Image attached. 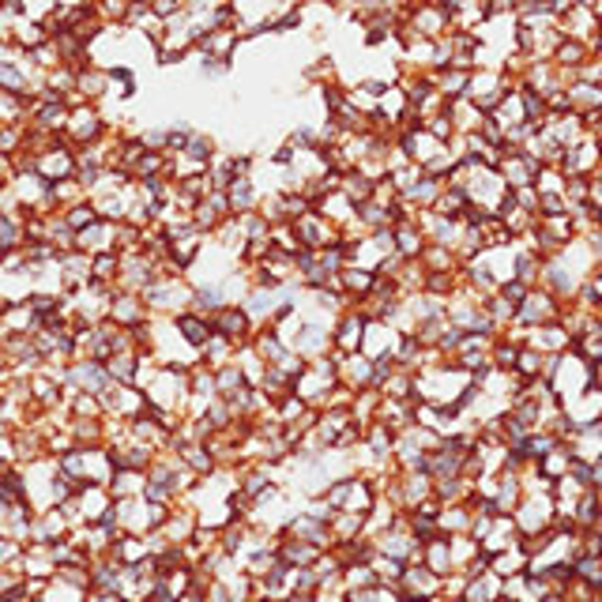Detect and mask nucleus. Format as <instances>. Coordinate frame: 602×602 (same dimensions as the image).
Wrapping results in <instances>:
<instances>
[{"instance_id": "21", "label": "nucleus", "mask_w": 602, "mask_h": 602, "mask_svg": "<svg viewBox=\"0 0 602 602\" xmlns=\"http://www.w3.org/2000/svg\"><path fill=\"white\" fill-rule=\"evenodd\" d=\"M441 192H444V178H433V173L422 170V178H418L407 192H399V199H403V204H411L414 211H425V208H437Z\"/></svg>"}, {"instance_id": "37", "label": "nucleus", "mask_w": 602, "mask_h": 602, "mask_svg": "<svg viewBox=\"0 0 602 602\" xmlns=\"http://www.w3.org/2000/svg\"><path fill=\"white\" fill-rule=\"evenodd\" d=\"M527 554L519 549V542L516 546H509V549H500V554H493V572L500 576V580H509V576H516V572H527Z\"/></svg>"}, {"instance_id": "57", "label": "nucleus", "mask_w": 602, "mask_h": 602, "mask_svg": "<svg viewBox=\"0 0 602 602\" xmlns=\"http://www.w3.org/2000/svg\"><path fill=\"white\" fill-rule=\"evenodd\" d=\"M178 602H208V598L199 591H185V595H178Z\"/></svg>"}, {"instance_id": "45", "label": "nucleus", "mask_w": 602, "mask_h": 602, "mask_svg": "<svg viewBox=\"0 0 602 602\" xmlns=\"http://www.w3.org/2000/svg\"><path fill=\"white\" fill-rule=\"evenodd\" d=\"M565 199H568V211L587 204L591 199V178H584V173H565Z\"/></svg>"}, {"instance_id": "46", "label": "nucleus", "mask_w": 602, "mask_h": 602, "mask_svg": "<svg viewBox=\"0 0 602 602\" xmlns=\"http://www.w3.org/2000/svg\"><path fill=\"white\" fill-rule=\"evenodd\" d=\"M539 196H565V170L561 166H542L535 178Z\"/></svg>"}, {"instance_id": "25", "label": "nucleus", "mask_w": 602, "mask_h": 602, "mask_svg": "<svg viewBox=\"0 0 602 602\" xmlns=\"http://www.w3.org/2000/svg\"><path fill=\"white\" fill-rule=\"evenodd\" d=\"M226 199H230V215H248L260 208V189L253 178H234L226 189Z\"/></svg>"}, {"instance_id": "9", "label": "nucleus", "mask_w": 602, "mask_h": 602, "mask_svg": "<svg viewBox=\"0 0 602 602\" xmlns=\"http://www.w3.org/2000/svg\"><path fill=\"white\" fill-rule=\"evenodd\" d=\"M173 332L181 335V343L189 346V350H204L208 346V339L215 335V324H211V316L208 313H196V309H181L178 316H173Z\"/></svg>"}, {"instance_id": "22", "label": "nucleus", "mask_w": 602, "mask_h": 602, "mask_svg": "<svg viewBox=\"0 0 602 602\" xmlns=\"http://www.w3.org/2000/svg\"><path fill=\"white\" fill-rule=\"evenodd\" d=\"M471 519H474V505L471 500H452V505H441V535H471Z\"/></svg>"}, {"instance_id": "32", "label": "nucleus", "mask_w": 602, "mask_h": 602, "mask_svg": "<svg viewBox=\"0 0 602 602\" xmlns=\"http://www.w3.org/2000/svg\"><path fill=\"white\" fill-rule=\"evenodd\" d=\"M143 482H147V474H143V471L117 467V471L110 474L106 490H110V497H113V500H121V497H140V493H143Z\"/></svg>"}, {"instance_id": "16", "label": "nucleus", "mask_w": 602, "mask_h": 602, "mask_svg": "<svg viewBox=\"0 0 602 602\" xmlns=\"http://www.w3.org/2000/svg\"><path fill=\"white\" fill-rule=\"evenodd\" d=\"M392 238H395V253L403 257V260H422L425 245H430V238L422 234L418 218H395V226H392Z\"/></svg>"}, {"instance_id": "52", "label": "nucleus", "mask_w": 602, "mask_h": 602, "mask_svg": "<svg viewBox=\"0 0 602 602\" xmlns=\"http://www.w3.org/2000/svg\"><path fill=\"white\" fill-rule=\"evenodd\" d=\"M422 124H425V129H430V132H433L437 140H444V143H448L452 136H456V124H452L448 110H441V113H433V117H425Z\"/></svg>"}, {"instance_id": "42", "label": "nucleus", "mask_w": 602, "mask_h": 602, "mask_svg": "<svg viewBox=\"0 0 602 602\" xmlns=\"http://www.w3.org/2000/svg\"><path fill=\"white\" fill-rule=\"evenodd\" d=\"M448 546H452V565H456V572H460L474 554H482L479 539H471V535H448Z\"/></svg>"}, {"instance_id": "11", "label": "nucleus", "mask_w": 602, "mask_h": 602, "mask_svg": "<svg viewBox=\"0 0 602 602\" xmlns=\"http://www.w3.org/2000/svg\"><path fill=\"white\" fill-rule=\"evenodd\" d=\"M75 531V527L68 523V516L57 509V505H49V509H38L34 516H31V542H61V539H68Z\"/></svg>"}, {"instance_id": "34", "label": "nucleus", "mask_w": 602, "mask_h": 602, "mask_svg": "<svg viewBox=\"0 0 602 602\" xmlns=\"http://www.w3.org/2000/svg\"><path fill=\"white\" fill-rule=\"evenodd\" d=\"M572 448H568V441H561L558 448H549L546 452V456L539 460V474H546V479L549 482H558V479H565V474H568V467H572Z\"/></svg>"}, {"instance_id": "10", "label": "nucleus", "mask_w": 602, "mask_h": 602, "mask_svg": "<svg viewBox=\"0 0 602 602\" xmlns=\"http://www.w3.org/2000/svg\"><path fill=\"white\" fill-rule=\"evenodd\" d=\"M441 580H444V576L430 572L422 561H411V565L403 568V580H399V591H403V598H407V602L437 598V595H441Z\"/></svg>"}, {"instance_id": "54", "label": "nucleus", "mask_w": 602, "mask_h": 602, "mask_svg": "<svg viewBox=\"0 0 602 602\" xmlns=\"http://www.w3.org/2000/svg\"><path fill=\"white\" fill-rule=\"evenodd\" d=\"M561 211H568L565 196H539V215H561Z\"/></svg>"}, {"instance_id": "6", "label": "nucleus", "mask_w": 602, "mask_h": 602, "mask_svg": "<svg viewBox=\"0 0 602 602\" xmlns=\"http://www.w3.org/2000/svg\"><path fill=\"white\" fill-rule=\"evenodd\" d=\"M365 324H369V316L362 309H354V306L343 309L332 320V350H335V354H354V350H362Z\"/></svg>"}, {"instance_id": "55", "label": "nucleus", "mask_w": 602, "mask_h": 602, "mask_svg": "<svg viewBox=\"0 0 602 602\" xmlns=\"http://www.w3.org/2000/svg\"><path fill=\"white\" fill-rule=\"evenodd\" d=\"M136 602H178V595H173L162 580H155V584H150V591L143 598H136Z\"/></svg>"}, {"instance_id": "53", "label": "nucleus", "mask_w": 602, "mask_h": 602, "mask_svg": "<svg viewBox=\"0 0 602 602\" xmlns=\"http://www.w3.org/2000/svg\"><path fill=\"white\" fill-rule=\"evenodd\" d=\"M527 290H531V286H527V283H519V279H505V283L497 286V294H500V297H509L512 306H519V301L527 297Z\"/></svg>"}, {"instance_id": "35", "label": "nucleus", "mask_w": 602, "mask_h": 602, "mask_svg": "<svg viewBox=\"0 0 602 602\" xmlns=\"http://www.w3.org/2000/svg\"><path fill=\"white\" fill-rule=\"evenodd\" d=\"M332 535H335V542L362 539V535H365V512H350V509H339V512L332 516Z\"/></svg>"}, {"instance_id": "8", "label": "nucleus", "mask_w": 602, "mask_h": 602, "mask_svg": "<svg viewBox=\"0 0 602 602\" xmlns=\"http://www.w3.org/2000/svg\"><path fill=\"white\" fill-rule=\"evenodd\" d=\"M497 170H500V178H505L509 189H523V185H535L542 162L531 155V150H505V159L497 162Z\"/></svg>"}, {"instance_id": "50", "label": "nucleus", "mask_w": 602, "mask_h": 602, "mask_svg": "<svg viewBox=\"0 0 602 602\" xmlns=\"http://www.w3.org/2000/svg\"><path fill=\"white\" fill-rule=\"evenodd\" d=\"M572 350H576V354H580L584 362H602V328L580 335V339L572 343Z\"/></svg>"}, {"instance_id": "30", "label": "nucleus", "mask_w": 602, "mask_h": 602, "mask_svg": "<svg viewBox=\"0 0 602 602\" xmlns=\"http://www.w3.org/2000/svg\"><path fill=\"white\" fill-rule=\"evenodd\" d=\"M471 72H474V68H471ZM471 72H467V68H456V64L437 68V72H433V87L441 91V98H463L467 87H471Z\"/></svg>"}, {"instance_id": "39", "label": "nucleus", "mask_w": 602, "mask_h": 602, "mask_svg": "<svg viewBox=\"0 0 602 602\" xmlns=\"http://www.w3.org/2000/svg\"><path fill=\"white\" fill-rule=\"evenodd\" d=\"M373 572H376V580L388 584V587H399V580H403V568L407 561H399V558H388V554H373Z\"/></svg>"}, {"instance_id": "15", "label": "nucleus", "mask_w": 602, "mask_h": 602, "mask_svg": "<svg viewBox=\"0 0 602 602\" xmlns=\"http://www.w3.org/2000/svg\"><path fill=\"white\" fill-rule=\"evenodd\" d=\"M565 98H568V110L572 113H595L602 110V87L598 80H587V75L576 72V80L565 83Z\"/></svg>"}, {"instance_id": "40", "label": "nucleus", "mask_w": 602, "mask_h": 602, "mask_svg": "<svg viewBox=\"0 0 602 602\" xmlns=\"http://www.w3.org/2000/svg\"><path fill=\"white\" fill-rule=\"evenodd\" d=\"M519 98H523V121H531V124H542L549 117V102H546V94L535 91V87H519Z\"/></svg>"}, {"instance_id": "1", "label": "nucleus", "mask_w": 602, "mask_h": 602, "mask_svg": "<svg viewBox=\"0 0 602 602\" xmlns=\"http://www.w3.org/2000/svg\"><path fill=\"white\" fill-rule=\"evenodd\" d=\"M512 519L519 527V535H539L549 531L558 523V509H554V490L549 493H523L519 505L512 509Z\"/></svg>"}, {"instance_id": "56", "label": "nucleus", "mask_w": 602, "mask_h": 602, "mask_svg": "<svg viewBox=\"0 0 602 602\" xmlns=\"http://www.w3.org/2000/svg\"><path fill=\"white\" fill-rule=\"evenodd\" d=\"M591 384L602 388V362H591Z\"/></svg>"}, {"instance_id": "29", "label": "nucleus", "mask_w": 602, "mask_h": 602, "mask_svg": "<svg viewBox=\"0 0 602 602\" xmlns=\"http://www.w3.org/2000/svg\"><path fill=\"white\" fill-rule=\"evenodd\" d=\"M598 519H602V493L598 490L580 493V500H576V509H572V527L576 531H595Z\"/></svg>"}, {"instance_id": "33", "label": "nucleus", "mask_w": 602, "mask_h": 602, "mask_svg": "<svg viewBox=\"0 0 602 602\" xmlns=\"http://www.w3.org/2000/svg\"><path fill=\"white\" fill-rule=\"evenodd\" d=\"M500 576L490 568L486 576H474V580H467V587H463V598L460 602H497L500 598Z\"/></svg>"}, {"instance_id": "43", "label": "nucleus", "mask_w": 602, "mask_h": 602, "mask_svg": "<svg viewBox=\"0 0 602 602\" xmlns=\"http://www.w3.org/2000/svg\"><path fill=\"white\" fill-rule=\"evenodd\" d=\"M519 346H523V343H512L509 335H493V365L505 369V373H512V369H516V358H519Z\"/></svg>"}, {"instance_id": "2", "label": "nucleus", "mask_w": 602, "mask_h": 602, "mask_svg": "<svg viewBox=\"0 0 602 602\" xmlns=\"http://www.w3.org/2000/svg\"><path fill=\"white\" fill-rule=\"evenodd\" d=\"M558 316H561V301L549 294L546 286H531L527 297L516 306V320L512 324H519V328H539V324H549Z\"/></svg>"}, {"instance_id": "60", "label": "nucleus", "mask_w": 602, "mask_h": 602, "mask_svg": "<svg viewBox=\"0 0 602 602\" xmlns=\"http://www.w3.org/2000/svg\"><path fill=\"white\" fill-rule=\"evenodd\" d=\"M598 561H602V558H598Z\"/></svg>"}, {"instance_id": "7", "label": "nucleus", "mask_w": 602, "mask_h": 602, "mask_svg": "<svg viewBox=\"0 0 602 602\" xmlns=\"http://www.w3.org/2000/svg\"><path fill=\"white\" fill-rule=\"evenodd\" d=\"M399 339H403V332H399L392 320H369L365 324V335H362V354H369L373 362L395 358Z\"/></svg>"}, {"instance_id": "51", "label": "nucleus", "mask_w": 602, "mask_h": 602, "mask_svg": "<svg viewBox=\"0 0 602 602\" xmlns=\"http://www.w3.org/2000/svg\"><path fill=\"white\" fill-rule=\"evenodd\" d=\"M23 549H27V542H19L12 535H0V568H19Z\"/></svg>"}, {"instance_id": "5", "label": "nucleus", "mask_w": 602, "mask_h": 602, "mask_svg": "<svg viewBox=\"0 0 602 602\" xmlns=\"http://www.w3.org/2000/svg\"><path fill=\"white\" fill-rule=\"evenodd\" d=\"M279 535H290V539H301V542H313L316 549H335V535H332V523L328 519H316L313 512L297 509Z\"/></svg>"}, {"instance_id": "23", "label": "nucleus", "mask_w": 602, "mask_h": 602, "mask_svg": "<svg viewBox=\"0 0 602 602\" xmlns=\"http://www.w3.org/2000/svg\"><path fill=\"white\" fill-rule=\"evenodd\" d=\"M444 110H448L452 124H456V132H479V129H482V121H486V113H482L479 106H474L467 94H463V98H448Z\"/></svg>"}, {"instance_id": "13", "label": "nucleus", "mask_w": 602, "mask_h": 602, "mask_svg": "<svg viewBox=\"0 0 602 602\" xmlns=\"http://www.w3.org/2000/svg\"><path fill=\"white\" fill-rule=\"evenodd\" d=\"M523 343L542 350V354H565V350H572V335L565 332L561 320H549V324H539V328H527Z\"/></svg>"}, {"instance_id": "20", "label": "nucleus", "mask_w": 602, "mask_h": 602, "mask_svg": "<svg viewBox=\"0 0 602 602\" xmlns=\"http://www.w3.org/2000/svg\"><path fill=\"white\" fill-rule=\"evenodd\" d=\"M275 554H279V561L290 565V568H309L324 554V549H316L313 542L290 539V535H275Z\"/></svg>"}, {"instance_id": "3", "label": "nucleus", "mask_w": 602, "mask_h": 602, "mask_svg": "<svg viewBox=\"0 0 602 602\" xmlns=\"http://www.w3.org/2000/svg\"><path fill=\"white\" fill-rule=\"evenodd\" d=\"M407 23L422 34V38H444L448 31H456L452 27V8L437 5V0H418V5L407 8Z\"/></svg>"}, {"instance_id": "41", "label": "nucleus", "mask_w": 602, "mask_h": 602, "mask_svg": "<svg viewBox=\"0 0 602 602\" xmlns=\"http://www.w3.org/2000/svg\"><path fill=\"white\" fill-rule=\"evenodd\" d=\"M373 185H376V181H373V178H365L362 170H346L339 189H343L350 199H354V204H362V199H369V196H373Z\"/></svg>"}, {"instance_id": "36", "label": "nucleus", "mask_w": 602, "mask_h": 602, "mask_svg": "<svg viewBox=\"0 0 602 602\" xmlns=\"http://www.w3.org/2000/svg\"><path fill=\"white\" fill-rule=\"evenodd\" d=\"M381 395L384 399H418L414 395V373H407V369H392L384 381H381Z\"/></svg>"}, {"instance_id": "12", "label": "nucleus", "mask_w": 602, "mask_h": 602, "mask_svg": "<svg viewBox=\"0 0 602 602\" xmlns=\"http://www.w3.org/2000/svg\"><path fill=\"white\" fill-rule=\"evenodd\" d=\"M335 365H339V384H346L350 392H362V388H373V358L354 350V354H335Z\"/></svg>"}, {"instance_id": "31", "label": "nucleus", "mask_w": 602, "mask_h": 602, "mask_svg": "<svg viewBox=\"0 0 602 602\" xmlns=\"http://www.w3.org/2000/svg\"><path fill=\"white\" fill-rule=\"evenodd\" d=\"M414 403H418V399H384L376 418H381L392 433H399V430H407V425L414 422Z\"/></svg>"}, {"instance_id": "4", "label": "nucleus", "mask_w": 602, "mask_h": 602, "mask_svg": "<svg viewBox=\"0 0 602 602\" xmlns=\"http://www.w3.org/2000/svg\"><path fill=\"white\" fill-rule=\"evenodd\" d=\"M211 324H215V332H218L222 339H230L234 346H245L248 339H253V332H257V324H253V316L245 313L241 301H226L222 309H215V313H211Z\"/></svg>"}, {"instance_id": "26", "label": "nucleus", "mask_w": 602, "mask_h": 602, "mask_svg": "<svg viewBox=\"0 0 602 602\" xmlns=\"http://www.w3.org/2000/svg\"><path fill=\"white\" fill-rule=\"evenodd\" d=\"M542 257L535 253V248H527L523 241H516V257H512V279L527 283V286H539L542 279Z\"/></svg>"}, {"instance_id": "44", "label": "nucleus", "mask_w": 602, "mask_h": 602, "mask_svg": "<svg viewBox=\"0 0 602 602\" xmlns=\"http://www.w3.org/2000/svg\"><path fill=\"white\" fill-rule=\"evenodd\" d=\"M568 568H572V576H580V580H587L591 587H602V561H598V558L576 554V558L568 561Z\"/></svg>"}, {"instance_id": "17", "label": "nucleus", "mask_w": 602, "mask_h": 602, "mask_svg": "<svg viewBox=\"0 0 602 602\" xmlns=\"http://www.w3.org/2000/svg\"><path fill=\"white\" fill-rule=\"evenodd\" d=\"M602 162V150L595 143V136H584L580 143L565 147V159H561V170L565 173H584V178H591L595 166Z\"/></svg>"}, {"instance_id": "19", "label": "nucleus", "mask_w": 602, "mask_h": 602, "mask_svg": "<svg viewBox=\"0 0 602 602\" xmlns=\"http://www.w3.org/2000/svg\"><path fill=\"white\" fill-rule=\"evenodd\" d=\"M516 542H519V527H516L512 512H497L493 523H490V531H486V539H482L479 546L493 558V554H500V549H509V546H516Z\"/></svg>"}, {"instance_id": "24", "label": "nucleus", "mask_w": 602, "mask_h": 602, "mask_svg": "<svg viewBox=\"0 0 602 602\" xmlns=\"http://www.w3.org/2000/svg\"><path fill=\"white\" fill-rule=\"evenodd\" d=\"M549 61H554L558 68H565V72H580V68L591 64V45L580 42V38H561V45L554 49Z\"/></svg>"}, {"instance_id": "47", "label": "nucleus", "mask_w": 602, "mask_h": 602, "mask_svg": "<svg viewBox=\"0 0 602 602\" xmlns=\"http://www.w3.org/2000/svg\"><path fill=\"white\" fill-rule=\"evenodd\" d=\"M373 584H381V580H376V572H373L369 561L343 565V591H350V587H373Z\"/></svg>"}, {"instance_id": "14", "label": "nucleus", "mask_w": 602, "mask_h": 602, "mask_svg": "<svg viewBox=\"0 0 602 602\" xmlns=\"http://www.w3.org/2000/svg\"><path fill=\"white\" fill-rule=\"evenodd\" d=\"M558 31L565 38H580V42L591 45V38L602 31V19H598L595 8H568L565 15H558Z\"/></svg>"}, {"instance_id": "28", "label": "nucleus", "mask_w": 602, "mask_h": 602, "mask_svg": "<svg viewBox=\"0 0 602 602\" xmlns=\"http://www.w3.org/2000/svg\"><path fill=\"white\" fill-rule=\"evenodd\" d=\"M422 565L437 572V576H448L456 572V565H452V546H448V535H437L430 542H422Z\"/></svg>"}, {"instance_id": "59", "label": "nucleus", "mask_w": 602, "mask_h": 602, "mask_svg": "<svg viewBox=\"0 0 602 602\" xmlns=\"http://www.w3.org/2000/svg\"><path fill=\"white\" fill-rule=\"evenodd\" d=\"M0 124H5V121H0Z\"/></svg>"}, {"instance_id": "27", "label": "nucleus", "mask_w": 602, "mask_h": 602, "mask_svg": "<svg viewBox=\"0 0 602 602\" xmlns=\"http://www.w3.org/2000/svg\"><path fill=\"white\" fill-rule=\"evenodd\" d=\"M373 283H376V271H369V267L346 264V267L339 271V286H343V294H346L350 301H354V306H358V301L373 290Z\"/></svg>"}, {"instance_id": "38", "label": "nucleus", "mask_w": 602, "mask_h": 602, "mask_svg": "<svg viewBox=\"0 0 602 602\" xmlns=\"http://www.w3.org/2000/svg\"><path fill=\"white\" fill-rule=\"evenodd\" d=\"M519 381H535V376H542L546 373V354L542 350H535V346H519V358H516V369H512Z\"/></svg>"}, {"instance_id": "49", "label": "nucleus", "mask_w": 602, "mask_h": 602, "mask_svg": "<svg viewBox=\"0 0 602 602\" xmlns=\"http://www.w3.org/2000/svg\"><path fill=\"white\" fill-rule=\"evenodd\" d=\"M595 591L587 580H580V576H568V580L561 584V602H595Z\"/></svg>"}, {"instance_id": "18", "label": "nucleus", "mask_w": 602, "mask_h": 602, "mask_svg": "<svg viewBox=\"0 0 602 602\" xmlns=\"http://www.w3.org/2000/svg\"><path fill=\"white\" fill-rule=\"evenodd\" d=\"M19 572L31 576V580H53V576H57V561H53V549H49V542H27Z\"/></svg>"}, {"instance_id": "48", "label": "nucleus", "mask_w": 602, "mask_h": 602, "mask_svg": "<svg viewBox=\"0 0 602 602\" xmlns=\"http://www.w3.org/2000/svg\"><path fill=\"white\" fill-rule=\"evenodd\" d=\"M38 602H87V591H75V587H68V584H61L57 576L45 584V591L38 595Z\"/></svg>"}, {"instance_id": "58", "label": "nucleus", "mask_w": 602, "mask_h": 602, "mask_svg": "<svg viewBox=\"0 0 602 602\" xmlns=\"http://www.w3.org/2000/svg\"><path fill=\"white\" fill-rule=\"evenodd\" d=\"M19 602H38V598H19Z\"/></svg>"}]
</instances>
